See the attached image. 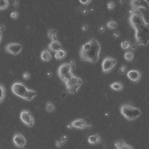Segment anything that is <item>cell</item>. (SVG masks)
Returning <instances> with one entry per match:
<instances>
[{
    "mask_svg": "<svg viewBox=\"0 0 149 149\" xmlns=\"http://www.w3.org/2000/svg\"><path fill=\"white\" fill-rule=\"evenodd\" d=\"M129 20L135 30L136 45H148L149 42V24L145 21L143 13L139 10H132Z\"/></svg>",
    "mask_w": 149,
    "mask_h": 149,
    "instance_id": "cell-1",
    "label": "cell"
},
{
    "mask_svg": "<svg viewBox=\"0 0 149 149\" xmlns=\"http://www.w3.org/2000/svg\"><path fill=\"white\" fill-rule=\"evenodd\" d=\"M101 45L95 39H92L83 45L80 50V59L83 62L96 63L99 59Z\"/></svg>",
    "mask_w": 149,
    "mask_h": 149,
    "instance_id": "cell-2",
    "label": "cell"
},
{
    "mask_svg": "<svg viewBox=\"0 0 149 149\" xmlns=\"http://www.w3.org/2000/svg\"><path fill=\"white\" fill-rule=\"evenodd\" d=\"M11 89L15 95L29 101H32L37 95L36 91L28 88L23 83L20 81H17L13 83Z\"/></svg>",
    "mask_w": 149,
    "mask_h": 149,
    "instance_id": "cell-3",
    "label": "cell"
},
{
    "mask_svg": "<svg viewBox=\"0 0 149 149\" xmlns=\"http://www.w3.org/2000/svg\"><path fill=\"white\" fill-rule=\"evenodd\" d=\"M66 92L71 94H76L83 83V81L79 77L71 73L65 81Z\"/></svg>",
    "mask_w": 149,
    "mask_h": 149,
    "instance_id": "cell-4",
    "label": "cell"
},
{
    "mask_svg": "<svg viewBox=\"0 0 149 149\" xmlns=\"http://www.w3.org/2000/svg\"><path fill=\"white\" fill-rule=\"evenodd\" d=\"M120 111L122 116L129 121L136 120L140 117L141 114V110L139 108L126 104L122 105Z\"/></svg>",
    "mask_w": 149,
    "mask_h": 149,
    "instance_id": "cell-5",
    "label": "cell"
},
{
    "mask_svg": "<svg viewBox=\"0 0 149 149\" xmlns=\"http://www.w3.org/2000/svg\"><path fill=\"white\" fill-rule=\"evenodd\" d=\"M71 71L69 63H64L59 67L57 71L58 75L62 81L64 82L72 73Z\"/></svg>",
    "mask_w": 149,
    "mask_h": 149,
    "instance_id": "cell-6",
    "label": "cell"
},
{
    "mask_svg": "<svg viewBox=\"0 0 149 149\" xmlns=\"http://www.w3.org/2000/svg\"><path fill=\"white\" fill-rule=\"evenodd\" d=\"M20 119L22 122L29 127L34 125V119L31 112L27 109L23 110L20 113Z\"/></svg>",
    "mask_w": 149,
    "mask_h": 149,
    "instance_id": "cell-7",
    "label": "cell"
},
{
    "mask_svg": "<svg viewBox=\"0 0 149 149\" xmlns=\"http://www.w3.org/2000/svg\"><path fill=\"white\" fill-rule=\"evenodd\" d=\"M117 63V61L113 58L107 57L102 61L101 67L103 73H107L111 72Z\"/></svg>",
    "mask_w": 149,
    "mask_h": 149,
    "instance_id": "cell-8",
    "label": "cell"
},
{
    "mask_svg": "<svg viewBox=\"0 0 149 149\" xmlns=\"http://www.w3.org/2000/svg\"><path fill=\"white\" fill-rule=\"evenodd\" d=\"M22 49V45L17 43H10L7 45L5 47V51L13 56H17L19 54Z\"/></svg>",
    "mask_w": 149,
    "mask_h": 149,
    "instance_id": "cell-9",
    "label": "cell"
},
{
    "mask_svg": "<svg viewBox=\"0 0 149 149\" xmlns=\"http://www.w3.org/2000/svg\"><path fill=\"white\" fill-rule=\"evenodd\" d=\"M130 6L132 10H137L140 8L148 10L149 8V3L147 0H130Z\"/></svg>",
    "mask_w": 149,
    "mask_h": 149,
    "instance_id": "cell-10",
    "label": "cell"
},
{
    "mask_svg": "<svg viewBox=\"0 0 149 149\" xmlns=\"http://www.w3.org/2000/svg\"><path fill=\"white\" fill-rule=\"evenodd\" d=\"M13 142L15 146L17 148H21L26 145V141L25 137L22 134L17 133L14 135Z\"/></svg>",
    "mask_w": 149,
    "mask_h": 149,
    "instance_id": "cell-11",
    "label": "cell"
},
{
    "mask_svg": "<svg viewBox=\"0 0 149 149\" xmlns=\"http://www.w3.org/2000/svg\"><path fill=\"white\" fill-rule=\"evenodd\" d=\"M127 75L128 78L131 81L137 82L141 79V74L138 70H132L128 72Z\"/></svg>",
    "mask_w": 149,
    "mask_h": 149,
    "instance_id": "cell-12",
    "label": "cell"
},
{
    "mask_svg": "<svg viewBox=\"0 0 149 149\" xmlns=\"http://www.w3.org/2000/svg\"><path fill=\"white\" fill-rule=\"evenodd\" d=\"M70 123L71 125L72 128L80 130H84L87 128V123L84 119H76Z\"/></svg>",
    "mask_w": 149,
    "mask_h": 149,
    "instance_id": "cell-13",
    "label": "cell"
},
{
    "mask_svg": "<svg viewBox=\"0 0 149 149\" xmlns=\"http://www.w3.org/2000/svg\"><path fill=\"white\" fill-rule=\"evenodd\" d=\"M62 48L61 43L57 40L51 41L48 45L49 50L53 52H57L58 51L62 49Z\"/></svg>",
    "mask_w": 149,
    "mask_h": 149,
    "instance_id": "cell-14",
    "label": "cell"
},
{
    "mask_svg": "<svg viewBox=\"0 0 149 149\" xmlns=\"http://www.w3.org/2000/svg\"><path fill=\"white\" fill-rule=\"evenodd\" d=\"M116 149H134L130 145L126 143L122 140H118L114 142Z\"/></svg>",
    "mask_w": 149,
    "mask_h": 149,
    "instance_id": "cell-15",
    "label": "cell"
},
{
    "mask_svg": "<svg viewBox=\"0 0 149 149\" xmlns=\"http://www.w3.org/2000/svg\"><path fill=\"white\" fill-rule=\"evenodd\" d=\"M87 141L88 143L91 145H97L100 142V137L98 134L91 135L88 136Z\"/></svg>",
    "mask_w": 149,
    "mask_h": 149,
    "instance_id": "cell-16",
    "label": "cell"
},
{
    "mask_svg": "<svg viewBox=\"0 0 149 149\" xmlns=\"http://www.w3.org/2000/svg\"><path fill=\"white\" fill-rule=\"evenodd\" d=\"M40 58L43 62H49L52 59L51 54L48 50L44 49L41 52Z\"/></svg>",
    "mask_w": 149,
    "mask_h": 149,
    "instance_id": "cell-17",
    "label": "cell"
},
{
    "mask_svg": "<svg viewBox=\"0 0 149 149\" xmlns=\"http://www.w3.org/2000/svg\"><path fill=\"white\" fill-rule=\"evenodd\" d=\"M57 31L56 29H50L47 31V36L51 41L57 40Z\"/></svg>",
    "mask_w": 149,
    "mask_h": 149,
    "instance_id": "cell-18",
    "label": "cell"
},
{
    "mask_svg": "<svg viewBox=\"0 0 149 149\" xmlns=\"http://www.w3.org/2000/svg\"><path fill=\"white\" fill-rule=\"evenodd\" d=\"M110 87L115 91H121L123 89V86L121 82L115 81L110 84Z\"/></svg>",
    "mask_w": 149,
    "mask_h": 149,
    "instance_id": "cell-19",
    "label": "cell"
},
{
    "mask_svg": "<svg viewBox=\"0 0 149 149\" xmlns=\"http://www.w3.org/2000/svg\"><path fill=\"white\" fill-rule=\"evenodd\" d=\"M66 51L65 50L62 49L56 52L55 55V58L57 60H61V59H63L65 58L66 56Z\"/></svg>",
    "mask_w": 149,
    "mask_h": 149,
    "instance_id": "cell-20",
    "label": "cell"
},
{
    "mask_svg": "<svg viewBox=\"0 0 149 149\" xmlns=\"http://www.w3.org/2000/svg\"><path fill=\"white\" fill-rule=\"evenodd\" d=\"M45 110L48 113H52L55 110V107L54 104L51 102L47 101L45 104Z\"/></svg>",
    "mask_w": 149,
    "mask_h": 149,
    "instance_id": "cell-21",
    "label": "cell"
},
{
    "mask_svg": "<svg viewBox=\"0 0 149 149\" xmlns=\"http://www.w3.org/2000/svg\"><path fill=\"white\" fill-rule=\"evenodd\" d=\"M6 90L3 85L0 84V103H1L5 98Z\"/></svg>",
    "mask_w": 149,
    "mask_h": 149,
    "instance_id": "cell-22",
    "label": "cell"
},
{
    "mask_svg": "<svg viewBox=\"0 0 149 149\" xmlns=\"http://www.w3.org/2000/svg\"><path fill=\"white\" fill-rule=\"evenodd\" d=\"M131 44L128 40H124L121 43V47L125 50H128L130 49Z\"/></svg>",
    "mask_w": 149,
    "mask_h": 149,
    "instance_id": "cell-23",
    "label": "cell"
},
{
    "mask_svg": "<svg viewBox=\"0 0 149 149\" xmlns=\"http://www.w3.org/2000/svg\"><path fill=\"white\" fill-rule=\"evenodd\" d=\"M8 0H0V10L6 9L9 6Z\"/></svg>",
    "mask_w": 149,
    "mask_h": 149,
    "instance_id": "cell-24",
    "label": "cell"
},
{
    "mask_svg": "<svg viewBox=\"0 0 149 149\" xmlns=\"http://www.w3.org/2000/svg\"><path fill=\"white\" fill-rule=\"evenodd\" d=\"M124 58L127 61H131L134 59V55L131 51H127L124 54Z\"/></svg>",
    "mask_w": 149,
    "mask_h": 149,
    "instance_id": "cell-25",
    "label": "cell"
},
{
    "mask_svg": "<svg viewBox=\"0 0 149 149\" xmlns=\"http://www.w3.org/2000/svg\"><path fill=\"white\" fill-rule=\"evenodd\" d=\"M118 26V24L116 22L114 21H110L108 22L107 24V27L110 29H116Z\"/></svg>",
    "mask_w": 149,
    "mask_h": 149,
    "instance_id": "cell-26",
    "label": "cell"
},
{
    "mask_svg": "<svg viewBox=\"0 0 149 149\" xmlns=\"http://www.w3.org/2000/svg\"><path fill=\"white\" fill-rule=\"evenodd\" d=\"M67 139H68V136H67L66 135H63L61 136L59 141V143H60L61 146L64 145V144L66 143Z\"/></svg>",
    "mask_w": 149,
    "mask_h": 149,
    "instance_id": "cell-27",
    "label": "cell"
},
{
    "mask_svg": "<svg viewBox=\"0 0 149 149\" xmlns=\"http://www.w3.org/2000/svg\"><path fill=\"white\" fill-rule=\"evenodd\" d=\"M10 16L11 18L13 19H16L18 17V13L17 11H13L10 13Z\"/></svg>",
    "mask_w": 149,
    "mask_h": 149,
    "instance_id": "cell-28",
    "label": "cell"
},
{
    "mask_svg": "<svg viewBox=\"0 0 149 149\" xmlns=\"http://www.w3.org/2000/svg\"><path fill=\"white\" fill-rule=\"evenodd\" d=\"M126 70H127V66L125 65H122L119 69V73L120 74H124L126 72Z\"/></svg>",
    "mask_w": 149,
    "mask_h": 149,
    "instance_id": "cell-29",
    "label": "cell"
},
{
    "mask_svg": "<svg viewBox=\"0 0 149 149\" xmlns=\"http://www.w3.org/2000/svg\"><path fill=\"white\" fill-rule=\"evenodd\" d=\"M115 7V4L113 2L110 1L108 3L107 8L109 10H112Z\"/></svg>",
    "mask_w": 149,
    "mask_h": 149,
    "instance_id": "cell-30",
    "label": "cell"
},
{
    "mask_svg": "<svg viewBox=\"0 0 149 149\" xmlns=\"http://www.w3.org/2000/svg\"><path fill=\"white\" fill-rule=\"evenodd\" d=\"M22 78L24 79L28 80L30 78V74L27 72H25L22 74Z\"/></svg>",
    "mask_w": 149,
    "mask_h": 149,
    "instance_id": "cell-31",
    "label": "cell"
},
{
    "mask_svg": "<svg viewBox=\"0 0 149 149\" xmlns=\"http://www.w3.org/2000/svg\"><path fill=\"white\" fill-rule=\"evenodd\" d=\"M69 64L72 71L74 70V69H75L76 65H75V61H74V60H71V61L70 62V63H69Z\"/></svg>",
    "mask_w": 149,
    "mask_h": 149,
    "instance_id": "cell-32",
    "label": "cell"
},
{
    "mask_svg": "<svg viewBox=\"0 0 149 149\" xmlns=\"http://www.w3.org/2000/svg\"><path fill=\"white\" fill-rule=\"evenodd\" d=\"M80 2L83 5H87L91 2L92 0H79Z\"/></svg>",
    "mask_w": 149,
    "mask_h": 149,
    "instance_id": "cell-33",
    "label": "cell"
},
{
    "mask_svg": "<svg viewBox=\"0 0 149 149\" xmlns=\"http://www.w3.org/2000/svg\"><path fill=\"white\" fill-rule=\"evenodd\" d=\"M12 4H13V6L14 8H17L18 7V5H19V2L17 0H14V1L12 3Z\"/></svg>",
    "mask_w": 149,
    "mask_h": 149,
    "instance_id": "cell-34",
    "label": "cell"
},
{
    "mask_svg": "<svg viewBox=\"0 0 149 149\" xmlns=\"http://www.w3.org/2000/svg\"><path fill=\"white\" fill-rule=\"evenodd\" d=\"M88 27L87 26V25L86 24H84L83 25H82V28H81V29H82V31H87V30L88 29Z\"/></svg>",
    "mask_w": 149,
    "mask_h": 149,
    "instance_id": "cell-35",
    "label": "cell"
},
{
    "mask_svg": "<svg viewBox=\"0 0 149 149\" xmlns=\"http://www.w3.org/2000/svg\"><path fill=\"white\" fill-rule=\"evenodd\" d=\"M55 146H56V147H57V148H60L61 146H62L61 144H60V143H59V141H57V140L55 141Z\"/></svg>",
    "mask_w": 149,
    "mask_h": 149,
    "instance_id": "cell-36",
    "label": "cell"
},
{
    "mask_svg": "<svg viewBox=\"0 0 149 149\" xmlns=\"http://www.w3.org/2000/svg\"><path fill=\"white\" fill-rule=\"evenodd\" d=\"M113 36L115 38H120V34L119 32L115 31V32H114L113 33Z\"/></svg>",
    "mask_w": 149,
    "mask_h": 149,
    "instance_id": "cell-37",
    "label": "cell"
},
{
    "mask_svg": "<svg viewBox=\"0 0 149 149\" xmlns=\"http://www.w3.org/2000/svg\"><path fill=\"white\" fill-rule=\"evenodd\" d=\"M5 27L4 25L3 24H0V31L2 32L5 30Z\"/></svg>",
    "mask_w": 149,
    "mask_h": 149,
    "instance_id": "cell-38",
    "label": "cell"
},
{
    "mask_svg": "<svg viewBox=\"0 0 149 149\" xmlns=\"http://www.w3.org/2000/svg\"><path fill=\"white\" fill-rule=\"evenodd\" d=\"M99 31L100 32L103 33L105 31V27H104V26H101V27H100Z\"/></svg>",
    "mask_w": 149,
    "mask_h": 149,
    "instance_id": "cell-39",
    "label": "cell"
},
{
    "mask_svg": "<svg viewBox=\"0 0 149 149\" xmlns=\"http://www.w3.org/2000/svg\"><path fill=\"white\" fill-rule=\"evenodd\" d=\"M130 49H131L132 50H135L136 49V45L134 44L131 45V47H130Z\"/></svg>",
    "mask_w": 149,
    "mask_h": 149,
    "instance_id": "cell-40",
    "label": "cell"
},
{
    "mask_svg": "<svg viewBox=\"0 0 149 149\" xmlns=\"http://www.w3.org/2000/svg\"><path fill=\"white\" fill-rule=\"evenodd\" d=\"M46 75L47 77L50 78V77H51L52 75V72H48L46 73Z\"/></svg>",
    "mask_w": 149,
    "mask_h": 149,
    "instance_id": "cell-41",
    "label": "cell"
},
{
    "mask_svg": "<svg viewBox=\"0 0 149 149\" xmlns=\"http://www.w3.org/2000/svg\"><path fill=\"white\" fill-rule=\"evenodd\" d=\"M66 127H67L68 129H71L72 128V127L71 123H69V124H68V125L66 126Z\"/></svg>",
    "mask_w": 149,
    "mask_h": 149,
    "instance_id": "cell-42",
    "label": "cell"
},
{
    "mask_svg": "<svg viewBox=\"0 0 149 149\" xmlns=\"http://www.w3.org/2000/svg\"><path fill=\"white\" fill-rule=\"evenodd\" d=\"M92 127V125L91 124H87V128L90 129Z\"/></svg>",
    "mask_w": 149,
    "mask_h": 149,
    "instance_id": "cell-43",
    "label": "cell"
},
{
    "mask_svg": "<svg viewBox=\"0 0 149 149\" xmlns=\"http://www.w3.org/2000/svg\"><path fill=\"white\" fill-rule=\"evenodd\" d=\"M2 38V32L0 31V42L1 41Z\"/></svg>",
    "mask_w": 149,
    "mask_h": 149,
    "instance_id": "cell-44",
    "label": "cell"
}]
</instances>
